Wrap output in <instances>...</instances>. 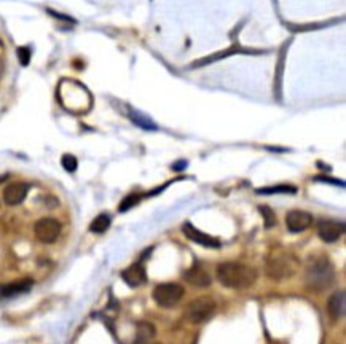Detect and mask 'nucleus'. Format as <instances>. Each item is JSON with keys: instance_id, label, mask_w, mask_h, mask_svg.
Listing matches in <instances>:
<instances>
[{"instance_id": "obj_1", "label": "nucleus", "mask_w": 346, "mask_h": 344, "mask_svg": "<svg viewBox=\"0 0 346 344\" xmlns=\"http://www.w3.org/2000/svg\"><path fill=\"white\" fill-rule=\"evenodd\" d=\"M217 279L223 287L233 290H243L256 284L257 271L249 265L228 261L217 266Z\"/></svg>"}, {"instance_id": "obj_2", "label": "nucleus", "mask_w": 346, "mask_h": 344, "mask_svg": "<svg viewBox=\"0 0 346 344\" xmlns=\"http://www.w3.org/2000/svg\"><path fill=\"white\" fill-rule=\"evenodd\" d=\"M335 269L327 257H311L305 269V282L316 292H322L333 284Z\"/></svg>"}, {"instance_id": "obj_3", "label": "nucleus", "mask_w": 346, "mask_h": 344, "mask_svg": "<svg viewBox=\"0 0 346 344\" xmlns=\"http://www.w3.org/2000/svg\"><path fill=\"white\" fill-rule=\"evenodd\" d=\"M298 260L295 255L282 249L273 250L265 260V273L273 280H284L292 277L298 271Z\"/></svg>"}, {"instance_id": "obj_4", "label": "nucleus", "mask_w": 346, "mask_h": 344, "mask_svg": "<svg viewBox=\"0 0 346 344\" xmlns=\"http://www.w3.org/2000/svg\"><path fill=\"white\" fill-rule=\"evenodd\" d=\"M215 301L212 298L209 296H199L192 300L187 307H185V312H184V317L187 322L190 323H203L206 320H209L214 315L215 312Z\"/></svg>"}, {"instance_id": "obj_5", "label": "nucleus", "mask_w": 346, "mask_h": 344, "mask_svg": "<svg viewBox=\"0 0 346 344\" xmlns=\"http://www.w3.org/2000/svg\"><path fill=\"white\" fill-rule=\"evenodd\" d=\"M153 300L163 307H172L184 296V287L176 282H165L153 288Z\"/></svg>"}, {"instance_id": "obj_6", "label": "nucleus", "mask_w": 346, "mask_h": 344, "mask_svg": "<svg viewBox=\"0 0 346 344\" xmlns=\"http://www.w3.org/2000/svg\"><path fill=\"white\" fill-rule=\"evenodd\" d=\"M34 234L40 242L51 244L54 242L61 234V223L53 219V217H43L37 220L34 225Z\"/></svg>"}, {"instance_id": "obj_7", "label": "nucleus", "mask_w": 346, "mask_h": 344, "mask_svg": "<svg viewBox=\"0 0 346 344\" xmlns=\"http://www.w3.org/2000/svg\"><path fill=\"white\" fill-rule=\"evenodd\" d=\"M344 233V223L336 220H321L317 223V234L324 242L338 241Z\"/></svg>"}, {"instance_id": "obj_8", "label": "nucleus", "mask_w": 346, "mask_h": 344, "mask_svg": "<svg viewBox=\"0 0 346 344\" xmlns=\"http://www.w3.org/2000/svg\"><path fill=\"white\" fill-rule=\"evenodd\" d=\"M182 231H184V234L190 241H193L195 244H199V246H203V247H207V249H218V247H220V241H218L217 238L211 236V234L203 233L201 230L195 228L192 223H185L184 228H182Z\"/></svg>"}, {"instance_id": "obj_9", "label": "nucleus", "mask_w": 346, "mask_h": 344, "mask_svg": "<svg viewBox=\"0 0 346 344\" xmlns=\"http://www.w3.org/2000/svg\"><path fill=\"white\" fill-rule=\"evenodd\" d=\"M313 223V215L305 211H290L286 215V226L290 233H300L309 228Z\"/></svg>"}, {"instance_id": "obj_10", "label": "nucleus", "mask_w": 346, "mask_h": 344, "mask_svg": "<svg viewBox=\"0 0 346 344\" xmlns=\"http://www.w3.org/2000/svg\"><path fill=\"white\" fill-rule=\"evenodd\" d=\"M27 193H29V185L27 184H23V182L10 184L4 190V201L8 206H18L24 201Z\"/></svg>"}, {"instance_id": "obj_11", "label": "nucleus", "mask_w": 346, "mask_h": 344, "mask_svg": "<svg viewBox=\"0 0 346 344\" xmlns=\"http://www.w3.org/2000/svg\"><path fill=\"white\" fill-rule=\"evenodd\" d=\"M184 279L187 280L190 285L198 287V288H206V287H209V285L212 284L211 274H209L204 268L198 266V265L188 268L185 273H184Z\"/></svg>"}, {"instance_id": "obj_12", "label": "nucleus", "mask_w": 346, "mask_h": 344, "mask_svg": "<svg viewBox=\"0 0 346 344\" xmlns=\"http://www.w3.org/2000/svg\"><path fill=\"white\" fill-rule=\"evenodd\" d=\"M122 279L130 287H139L147 282V273L141 263H134L130 268H126L122 273Z\"/></svg>"}, {"instance_id": "obj_13", "label": "nucleus", "mask_w": 346, "mask_h": 344, "mask_svg": "<svg viewBox=\"0 0 346 344\" xmlns=\"http://www.w3.org/2000/svg\"><path fill=\"white\" fill-rule=\"evenodd\" d=\"M327 312L333 319V320H340L344 317L346 312V295L343 290L335 292L330 298L329 303H327Z\"/></svg>"}, {"instance_id": "obj_14", "label": "nucleus", "mask_w": 346, "mask_h": 344, "mask_svg": "<svg viewBox=\"0 0 346 344\" xmlns=\"http://www.w3.org/2000/svg\"><path fill=\"white\" fill-rule=\"evenodd\" d=\"M34 285L32 279H21V280H13V282L0 287V298H12L16 295H21L29 292Z\"/></svg>"}, {"instance_id": "obj_15", "label": "nucleus", "mask_w": 346, "mask_h": 344, "mask_svg": "<svg viewBox=\"0 0 346 344\" xmlns=\"http://www.w3.org/2000/svg\"><path fill=\"white\" fill-rule=\"evenodd\" d=\"M155 327L149 322H139L136 325V339L133 344H147L155 338Z\"/></svg>"}, {"instance_id": "obj_16", "label": "nucleus", "mask_w": 346, "mask_h": 344, "mask_svg": "<svg viewBox=\"0 0 346 344\" xmlns=\"http://www.w3.org/2000/svg\"><path fill=\"white\" fill-rule=\"evenodd\" d=\"M238 51H240V48H238V47L226 48L225 51H218V53H214V54H211V56H207V58L199 59L198 62H195L193 67H203V66L212 64V62H217V61H223L225 58H228V56H232V54L238 53Z\"/></svg>"}, {"instance_id": "obj_17", "label": "nucleus", "mask_w": 346, "mask_h": 344, "mask_svg": "<svg viewBox=\"0 0 346 344\" xmlns=\"http://www.w3.org/2000/svg\"><path fill=\"white\" fill-rule=\"evenodd\" d=\"M110 215H107V214H101V215H97L96 219L91 222L89 225V231H93V233H97V234H101L104 231L108 230V226H110Z\"/></svg>"}, {"instance_id": "obj_18", "label": "nucleus", "mask_w": 346, "mask_h": 344, "mask_svg": "<svg viewBox=\"0 0 346 344\" xmlns=\"http://www.w3.org/2000/svg\"><path fill=\"white\" fill-rule=\"evenodd\" d=\"M297 188L292 185H276V187H265V188H259L257 193L259 195H276V193H295Z\"/></svg>"}, {"instance_id": "obj_19", "label": "nucleus", "mask_w": 346, "mask_h": 344, "mask_svg": "<svg viewBox=\"0 0 346 344\" xmlns=\"http://www.w3.org/2000/svg\"><path fill=\"white\" fill-rule=\"evenodd\" d=\"M141 199H142V195H139V193H131V195H128V196H126V198L123 199V201L120 203V207H118V211H120V212H126V211L133 209L134 206L139 204Z\"/></svg>"}, {"instance_id": "obj_20", "label": "nucleus", "mask_w": 346, "mask_h": 344, "mask_svg": "<svg viewBox=\"0 0 346 344\" xmlns=\"http://www.w3.org/2000/svg\"><path fill=\"white\" fill-rule=\"evenodd\" d=\"M259 211H260V214L263 217V220H265V228H271V226L276 225V215H275V212H273L271 207L260 206Z\"/></svg>"}, {"instance_id": "obj_21", "label": "nucleus", "mask_w": 346, "mask_h": 344, "mask_svg": "<svg viewBox=\"0 0 346 344\" xmlns=\"http://www.w3.org/2000/svg\"><path fill=\"white\" fill-rule=\"evenodd\" d=\"M61 164L67 172H75L77 167H78V161H77V158L74 155H69V153H67V155H64L61 158Z\"/></svg>"}, {"instance_id": "obj_22", "label": "nucleus", "mask_w": 346, "mask_h": 344, "mask_svg": "<svg viewBox=\"0 0 346 344\" xmlns=\"http://www.w3.org/2000/svg\"><path fill=\"white\" fill-rule=\"evenodd\" d=\"M131 118H133V121H134L136 124L142 126V128H145V129H157V126H155L150 120H147L145 116H142V115H139V113L134 112V113L131 115Z\"/></svg>"}, {"instance_id": "obj_23", "label": "nucleus", "mask_w": 346, "mask_h": 344, "mask_svg": "<svg viewBox=\"0 0 346 344\" xmlns=\"http://www.w3.org/2000/svg\"><path fill=\"white\" fill-rule=\"evenodd\" d=\"M18 58H20L23 66H27V64H29V61H31V50L27 47L18 48Z\"/></svg>"}, {"instance_id": "obj_24", "label": "nucleus", "mask_w": 346, "mask_h": 344, "mask_svg": "<svg viewBox=\"0 0 346 344\" xmlns=\"http://www.w3.org/2000/svg\"><path fill=\"white\" fill-rule=\"evenodd\" d=\"M51 16H54V18H58V20H62V21H69V23H75V20L74 18H70V16H67V15H61V13H56V12H53V10H47Z\"/></svg>"}, {"instance_id": "obj_25", "label": "nucleus", "mask_w": 346, "mask_h": 344, "mask_svg": "<svg viewBox=\"0 0 346 344\" xmlns=\"http://www.w3.org/2000/svg\"><path fill=\"white\" fill-rule=\"evenodd\" d=\"M317 180H324V182H330V184H335V185L344 187V184H343V182H338V180H332V179H325V177H317Z\"/></svg>"}, {"instance_id": "obj_26", "label": "nucleus", "mask_w": 346, "mask_h": 344, "mask_svg": "<svg viewBox=\"0 0 346 344\" xmlns=\"http://www.w3.org/2000/svg\"><path fill=\"white\" fill-rule=\"evenodd\" d=\"M179 162H180V164H174V166H172V169L180 170V169H184V167L187 166V162H185V161H179Z\"/></svg>"}, {"instance_id": "obj_27", "label": "nucleus", "mask_w": 346, "mask_h": 344, "mask_svg": "<svg viewBox=\"0 0 346 344\" xmlns=\"http://www.w3.org/2000/svg\"><path fill=\"white\" fill-rule=\"evenodd\" d=\"M147 344H160V342H147Z\"/></svg>"}]
</instances>
